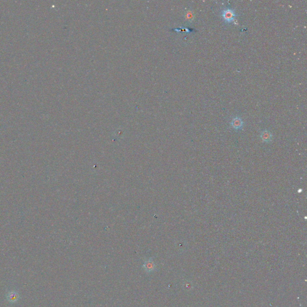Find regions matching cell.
I'll use <instances>...</instances> for the list:
<instances>
[{"instance_id": "6da1fadb", "label": "cell", "mask_w": 307, "mask_h": 307, "mask_svg": "<svg viewBox=\"0 0 307 307\" xmlns=\"http://www.w3.org/2000/svg\"><path fill=\"white\" fill-rule=\"evenodd\" d=\"M222 17L223 20L226 23H231L234 21V19L236 16V13L235 11L230 8L224 9L222 11Z\"/></svg>"}, {"instance_id": "7a4b0ae2", "label": "cell", "mask_w": 307, "mask_h": 307, "mask_svg": "<svg viewBox=\"0 0 307 307\" xmlns=\"http://www.w3.org/2000/svg\"><path fill=\"white\" fill-rule=\"evenodd\" d=\"M230 124L234 129L240 130L242 128V127L243 126V122L240 117L237 116L232 120Z\"/></svg>"}, {"instance_id": "3957f363", "label": "cell", "mask_w": 307, "mask_h": 307, "mask_svg": "<svg viewBox=\"0 0 307 307\" xmlns=\"http://www.w3.org/2000/svg\"><path fill=\"white\" fill-rule=\"evenodd\" d=\"M260 138L263 142L270 143L273 139V135L268 130H263L260 133Z\"/></svg>"}, {"instance_id": "277c9868", "label": "cell", "mask_w": 307, "mask_h": 307, "mask_svg": "<svg viewBox=\"0 0 307 307\" xmlns=\"http://www.w3.org/2000/svg\"><path fill=\"white\" fill-rule=\"evenodd\" d=\"M7 298L9 302L15 303L19 300V294L15 291H10L9 293H8Z\"/></svg>"}, {"instance_id": "5b68a950", "label": "cell", "mask_w": 307, "mask_h": 307, "mask_svg": "<svg viewBox=\"0 0 307 307\" xmlns=\"http://www.w3.org/2000/svg\"><path fill=\"white\" fill-rule=\"evenodd\" d=\"M187 16L188 19H189V20H192L193 19V15L191 12H188L187 13Z\"/></svg>"}]
</instances>
